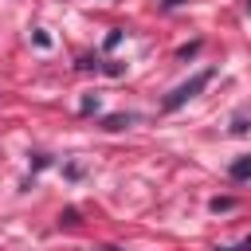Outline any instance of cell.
I'll use <instances>...</instances> for the list:
<instances>
[{
	"label": "cell",
	"mask_w": 251,
	"mask_h": 251,
	"mask_svg": "<svg viewBox=\"0 0 251 251\" xmlns=\"http://www.w3.org/2000/svg\"><path fill=\"white\" fill-rule=\"evenodd\" d=\"M212 78H216V71H212V67L196 71V75H192L188 82H180V86H176V90H173V94H169V98H165L161 106H165V110H180V106H184L188 98H196V94H200V90H204V86H208Z\"/></svg>",
	"instance_id": "cell-1"
},
{
	"label": "cell",
	"mask_w": 251,
	"mask_h": 251,
	"mask_svg": "<svg viewBox=\"0 0 251 251\" xmlns=\"http://www.w3.org/2000/svg\"><path fill=\"white\" fill-rule=\"evenodd\" d=\"M231 180H251V157H239V161H231Z\"/></svg>",
	"instance_id": "cell-2"
},
{
	"label": "cell",
	"mask_w": 251,
	"mask_h": 251,
	"mask_svg": "<svg viewBox=\"0 0 251 251\" xmlns=\"http://www.w3.org/2000/svg\"><path fill=\"white\" fill-rule=\"evenodd\" d=\"M129 122H133V114H110V118H106L102 126H106V129H126Z\"/></svg>",
	"instance_id": "cell-3"
},
{
	"label": "cell",
	"mask_w": 251,
	"mask_h": 251,
	"mask_svg": "<svg viewBox=\"0 0 251 251\" xmlns=\"http://www.w3.org/2000/svg\"><path fill=\"white\" fill-rule=\"evenodd\" d=\"M231 208H235L231 196H216V200H212V212H231Z\"/></svg>",
	"instance_id": "cell-4"
},
{
	"label": "cell",
	"mask_w": 251,
	"mask_h": 251,
	"mask_svg": "<svg viewBox=\"0 0 251 251\" xmlns=\"http://www.w3.org/2000/svg\"><path fill=\"white\" fill-rule=\"evenodd\" d=\"M94 106H98V94H86V98H82V102H78V110H82V114H90V110H94Z\"/></svg>",
	"instance_id": "cell-5"
},
{
	"label": "cell",
	"mask_w": 251,
	"mask_h": 251,
	"mask_svg": "<svg viewBox=\"0 0 251 251\" xmlns=\"http://www.w3.org/2000/svg\"><path fill=\"white\" fill-rule=\"evenodd\" d=\"M196 51H200V43H188V47H180V51H176V59H188V55H196Z\"/></svg>",
	"instance_id": "cell-6"
},
{
	"label": "cell",
	"mask_w": 251,
	"mask_h": 251,
	"mask_svg": "<svg viewBox=\"0 0 251 251\" xmlns=\"http://www.w3.org/2000/svg\"><path fill=\"white\" fill-rule=\"evenodd\" d=\"M247 129H251V122H247V118H235V126H231V133H247Z\"/></svg>",
	"instance_id": "cell-7"
},
{
	"label": "cell",
	"mask_w": 251,
	"mask_h": 251,
	"mask_svg": "<svg viewBox=\"0 0 251 251\" xmlns=\"http://www.w3.org/2000/svg\"><path fill=\"white\" fill-rule=\"evenodd\" d=\"M59 220H63V224H67V227H71V224H78V212H75V208H67V212H63V216H59Z\"/></svg>",
	"instance_id": "cell-8"
},
{
	"label": "cell",
	"mask_w": 251,
	"mask_h": 251,
	"mask_svg": "<svg viewBox=\"0 0 251 251\" xmlns=\"http://www.w3.org/2000/svg\"><path fill=\"white\" fill-rule=\"evenodd\" d=\"M180 4H184V0H165V8H180Z\"/></svg>",
	"instance_id": "cell-9"
},
{
	"label": "cell",
	"mask_w": 251,
	"mask_h": 251,
	"mask_svg": "<svg viewBox=\"0 0 251 251\" xmlns=\"http://www.w3.org/2000/svg\"><path fill=\"white\" fill-rule=\"evenodd\" d=\"M102 251H122V247H102Z\"/></svg>",
	"instance_id": "cell-10"
},
{
	"label": "cell",
	"mask_w": 251,
	"mask_h": 251,
	"mask_svg": "<svg viewBox=\"0 0 251 251\" xmlns=\"http://www.w3.org/2000/svg\"><path fill=\"white\" fill-rule=\"evenodd\" d=\"M247 12H251V0H247Z\"/></svg>",
	"instance_id": "cell-11"
}]
</instances>
